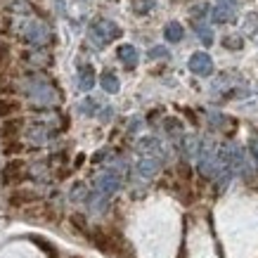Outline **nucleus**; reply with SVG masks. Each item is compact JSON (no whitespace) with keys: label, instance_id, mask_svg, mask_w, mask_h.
Here are the masks:
<instances>
[{"label":"nucleus","instance_id":"nucleus-1","mask_svg":"<svg viewBox=\"0 0 258 258\" xmlns=\"http://www.w3.org/2000/svg\"><path fill=\"white\" fill-rule=\"evenodd\" d=\"M121 36V29H118L114 22L109 19H97V22L90 26V40H93L97 47L109 45L111 40H116Z\"/></svg>","mask_w":258,"mask_h":258},{"label":"nucleus","instance_id":"nucleus-2","mask_svg":"<svg viewBox=\"0 0 258 258\" xmlns=\"http://www.w3.org/2000/svg\"><path fill=\"white\" fill-rule=\"evenodd\" d=\"M189 71L197 76H211L213 74V59L206 52H195L189 57Z\"/></svg>","mask_w":258,"mask_h":258},{"label":"nucleus","instance_id":"nucleus-3","mask_svg":"<svg viewBox=\"0 0 258 258\" xmlns=\"http://www.w3.org/2000/svg\"><path fill=\"white\" fill-rule=\"evenodd\" d=\"M199 171L206 175V178H216L218 175V159L213 152H199Z\"/></svg>","mask_w":258,"mask_h":258},{"label":"nucleus","instance_id":"nucleus-4","mask_svg":"<svg viewBox=\"0 0 258 258\" xmlns=\"http://www.w3.org/2000/svg\"><path fill=\"white\" fill-rule=\"evenodd\" d=\"M121 187V178H118L116 173H104L97 178V189H100L104 197H111L114 192H118Z\"/></svg>","mask_w":258,"mask_h":258},{"label":"nucleus","instance_id":"nucleus-5","mask_svg":"<svg viewBox=\"0 0 258 258\" xmlns=\"http://www.w3.org/2000/svg\"><path fill=\"white\" fill-rule=\"evenodd\" d=\"M24 168H26V164H24L22 159H12V161H8L5 168H3V182H12V180L24 178Z\"/></svg>","mask_w":258,"mask_h":258},{"label":"nucleus","instance_id":"nucleus-6","mask_svg":"<svg viewBox=\"0 0 258 258\" xmlns=\"http://www.w3.org/2000/svg\"><path fill=\"white\" fill-rule=\"evenodd\" d=\"M159 168H161V164H159L157 159H140L138 166H135V171H138L140 178H154L159 173Z\"/></svg>","mask_w":258,"mask_h":258},{"label":"nucleus","instance_id":"nucleus-7","mask_svg":"<svg viewBox=\"0 0 258 258\" xmlns=\"http://www.w3.org/2000/svg\"><path fill=\"white\" fill-rule=\"evenodd\" d=\"M116 55H118V59L128 67V69H133L135 64H138V59H140V55H138V50H135L133 45H118Z\"/></svg>","mask_w":258,"mask_h":258},{"label":"nucleus","instance_id":"nucleus-8","mask_svg":"<svg viewBox=\"0 0 258 258\" xmlns=\"http://www.w3.org/2000/svg\"><path fill=\"white\" fill-rule=\"evenodd\" d=\"M19 111H22V104L17 100H12V97H0V118L8 121L10 116H15Z\"/></svg>","mask_w":258,"mask_h":258},{"label":"nucleus","instance_id":"nucleus-9","mask_svg":"<svg viewBox=\"0 0 258 258\" xmlns=\"http://www.w3.org/2000/svg\"><path fill=\"white\" fill-rule=\"evenodd\" d=\"M76 86L81 88V90H90V88L95 86V69L93 67H81L79 69V79H76Z\"/></svg>","mask_w":258,"mask_h":258},{"label":"nucleus","instance_id":"nucleus-10","mask_svg":"<svg viewBox=\"0 0 258 258\" xmlns=\"http://www.w3.org/2000/svg\"><path fill=\"white\" fill-rule=\"evenodd\" d=\"M24 128V121L22 118H8V121H3V125H0V133H3V138H15V135L22 133Z\"/></svg>","mask_w":258,"mask_h":258},{"label":"nucleus","instance_id":"nucleus-11","mask_svg":"<svg viewBox=\"0 0 258 258\" xmlns=\"http://www.w3.org/2000/svg\"><path fill=\"white\" fill-rule=\"evenodd\" d=\"M235 19V12L230 8H225V5H216V8L211 10V22L216 24H227Z\"/></svg>","mask_w":258,"mask_h":258},{"label":"nucleus","instance_id":"nucleus-12","mask_svg":"<svg viewBox=\"0 0 258 258\" xmlns=\"http://www.w3.org/2000/svg\"><path fill=\"white\" fill-rule=\"evenodd\" d=\"M38 197H36V192H31V189H19V192H15V195L10 197V206H24V204H31L36 202Z\"/></svg>","mask_w":258,"mask_h":258},{"label":"nucleus","instance_id":"nucleus-13","mask_svg":"<svg viewBox=\"0 0 258 258\" xmlns=\"http://www.w3.org/2000/svg\"><path fill=\"white\" fill-rule=\"evenodd\" d=\"M164 36H166V40H171V43H180L182 36H185V31H182V26H180L178 22H171L164 29Z\"/></svg>","mask_w":258,"mask_h":258},{"label":"nucleus","instance_id":"nucleus-14","mask_svg":"<svg viewBox=\"0 0 258 258\" xmlns=\"http://www.w3.org/2000/svg\"><path fill=\"white\" fill-rule=\"evenodd\" d=\"M100 83H102V88H104V90H107V93H118V79L116 76H114V74H109V71H104V74H102L100 76Z\"/></svg>","mask_w":258,"mask_h":258},{"label":"nucleus","instance_id":"nucleus-15","mask_svg":"<svg viewBox=\"0 0 258 258\" xmlns=\"http://www.w3.org/2000/svg\"><path fill=\"white\" fill-rule=\"evenodd\" d=\"M138 149L140 152H157V154H161V145H159V140H154V138H145V140L138 142Z\"/></svg>","mask_w":258,"mask_h":258},{"label":"nucleus","instance_id":"nucleus-16","mask_svg":"<svg viewBox=\"0 0 258 258\" xmlns=\"http://www.w3.org/2000/svg\"><path fill=\"white\" fill-rule=\"evenodd\" d=\"M135 15H147L154 10V0H131Z\"/></svg>","mask_w":258,"mask_h":258},{"label":"nucleus","instance_id":"nucleus-17","mask_svg":"<svg viewBox=\"0 0 258 258\" xmlns=\"http://www.w3.org/2000/svg\"><path fill=\"white\" fill-rule=\"evenodd\" d=\"M195 31L199 33V38H202L204 45H211V43H213V31L209 29V26H204V24L195 22Z\"/></svg>","mask_w":258,"mask_h":258},{"label":"nucleus","instance_id":"nucleus-18","mask_svg":"<svg viewBox=\"0 0 258 258\" xmlns=\"http://www.w3.org/2000/svg\"><path fill=\"white\" fill-rule=\"evenodd\" d=\"M79 111L81 114H86V116H93L95 111H97V102H95L93 97H88V100H83L79 104Z\"/></svg>","mask_w":258,"mask_h":258},{"label":"nucleus","instance_id":"nucleus-19","mask_svg":"<svg viewBox=\"0 0 258 258\" xmlns=\"http://www.w3.org/2000/svg\"><path fill=\"white\" fill-rule=\"evenodd\" d=\"M149 59H168V47L154 45L152 50H149Z\"/></svg>","mask_w":258,"mask_h":258},{"label":"nucleus","instance_id":"nucleus-20","mask_svg":"<svg viewBox=\"0 0 258 258\" xmlns=\"http://www.w3.org/2000/svg\"><path fill=\"white\" fill-rule=\"evenodd\" d=\"M223 45L230 47V50H239L244 43H242V38H237V36H227V38L223 40Z\"/></svg>","mask_w":258,"mask_h":258},{"label":"nucleus","instance_id":"nucleus-21","mask_svg":"<svg viewBox=\"0 0 258 258\" xmlns=\"http://www.w3.org/2000/svg\"><path fill=\"white\" fill-rule=\"evenodd\" d=\"M166 131H168V133H175V135H178V133H182V125H180V121H178V118H168V121H166Z\"/></svg>","mask_w":258,"mask_h":258},{"label":"nucleus","instance_id":"nucleus-22","mask_svg":"<svg viewBox=\"0 0 258 258\" xmlns=\"http://www.w3.org/2000/svg\"><path fill=\"white\" fill-rule=\"evenodd\" d=\"M8 57H10V47H8V43H3L0 40V69L8 64Z\"/></svg>","mask_w":258,"mask_h":258},{"label":"nucleus","instance_id":"nucleus-23","mask_svg":"<svg viewBox=\"0 0 258 258\" xmlns=\"http://www.w3.org/2000/svg\"><path fill=\"white\" fill-rule=\"evenodd\" d=\"M22 142H8V145H5V147H3V152H5V154H12V152H22Z\"/></svg>","mask_w":258,"mask_h":258},{"label":"nucleus","instance_id":"nucleus-24","mask_svg":"<svg viewBox=\"0 0 258 258\" xmlns=\"http://www.w3.org/2000/svg\"><path fill=\"white\" fill-rule=\"evenodd\" d=\"M71 197H74V199H86V187H83V185H76Z\"/></svg>","mask_w":258,"mask_h":258},{"label":"nucleus","instance_id":"nucleus-25","mask_svg":"<svg viewBox=\"0 0 258 258\" xmlns=\"http://www.w3.org/2000/svg\"><path fill=\"white\" fill-rule=\"evenodd\" d=\"M251 154H253V159L258 161V140H253L251 142Z\"/></svg>","mask_w":258,"mask_h":258},{"label":"nucleus","instance_id":"nucleus-26","mask_svg":"<svg viewBox=\"0 0 258 258\" xmlns=\"http://www.w3.org/2000/svg\"><path fill=\"white\" fill-rule=\"evenodd\" d=\"M100 118H102V121H109V118H111V109H104L100 114Z\"/></svg>","mask_w":258,"mask_h":258},{"label":"nucleus","instance_id":"nucleus-27","mask_svg":"<svg viewBox=\"0 0 258 258\" xmlns=\"http://www.w3.org/2000/svg\"><path fill=\"white\" fill-rule=\"evenodd\" d=\"M220 5H225V8H230V5H237V0H218Z\"/></svg>","mask_w":258,"mask_h":258}]
</instances>
